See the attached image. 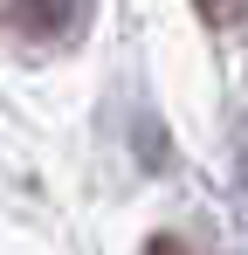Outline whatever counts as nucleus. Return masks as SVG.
Masks as SVG:
<instances>
[{"label": "nucleus", "instance_id": "f257e3e1", "mask_svg": "<svg viewBox=\"0 0 248 255\" xmlns=\"http://www.w3.org/2000/svg\"><path fill=\"white\" fill-rule=\"evenodd\" d=\"M193 7H200V21H214V28H228V21L242 14L248 0H193Z\"/></svg>", "mask_w": 248, "mask_h": 255}, {"label": "nucleus", "instance_id": "f03ea898", "mask_svg": "<svg viewBox=\"0 0 248 255\" xmlns=\"http://www.w3.org/2000/svg\"><path fill=\"white\" fill-rule=\"evenodd\" d=\"M145 255H186V249H179L172 235H159V242H152V249H145Z\"/></svg>", "mask_w": 248, "mask_h": 255}]
</instances>
